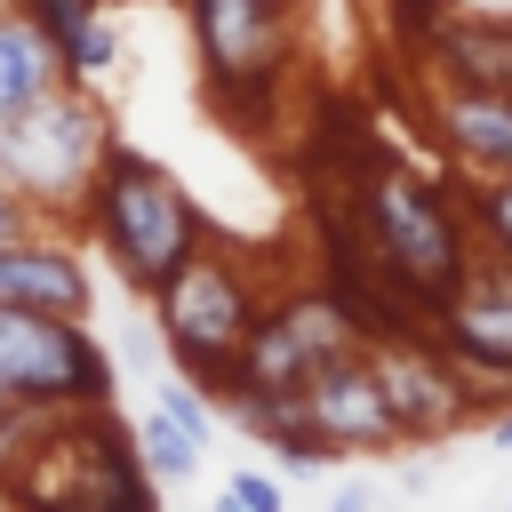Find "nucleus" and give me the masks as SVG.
<instances>
[{"instance_id":"obj_1","label":"nucleus","mask_w":512,"mask_h":512,"mask_svg":"<svg viewBox=\"0 0 512 512\" xmlns=\"http://www.w3.org/2000/svg\"><path fill=\"white\" fill-rule=\"evenodd\" d=\"M328 232L416 312L432 320L464 280H472V216L448 200V184H432L424 168H408L400 152H360L344 192L328 200Z\"/></svg>"},{"instance_id":"obj_2","label":"nucleus","mask_w":512,"mask_h":512,"mask_svg":"<svg viewBox=\"0 0 512 512\" xmlns=\"http://www.w3.org/2000/svg\"><path fill=\"white\" fill-rule=\"evenodd\" d=\"M80 232L96 240V256L120 272V288L152 296L200 240H208V208L184 192L176 168H160L136 144H112L88 200H80Z\"/></svg>"},{"instance_id":"obj_3","label":"nucleus","mask_w":512,"mask_h":512,"mask_svg":"<svg viewBox=\"0 0 512 512\" xmlns=\"http://www.w3.org/2000/svg\"><path fill=\"white\" fill-rule=\"evenodd\" d=\"M112 112L96 80H48L16 112H0V184L40 216V224H80V200L112 152Z\"/></svg>"},{"instance_id":"obj_4","label":"nucleus","mask_w":512,"mask_h":512,"mask_svg":"<svg viewBox=\"0 0 512 512\" xmlns=\"http://www.w3.org/2000/svg\"><path fill=\"white\" fill-rule=\"evenodd\" d=\"M144 304H152V328H160L168 368L192 376L216 408H232L240 400V344H248V328L264 312V288L248 280V264L208 232Z\"/></svg>"},{"instance_id":"obj_5","label":"nucleus","mask_w":512,"mask_h":512,"mask_svg":"<svg viewBox=\"0 0 512 512\" xmlns=\"http://www.w3.org/2000/svg\"><path fill=\"white\" fill-rule=\"evenodd\" d=\"M0 392L24 408H104L120 392V368L88 336V320L0 304Z\"/></svg>"},{"instance_id":"obj_6","label":"nucleus","mask_w":512,"mask_h":512,"mask_svg":"<svg viewBox=\"0 0 512 512\" xmlns=\"http://www.w3.org/2000/svg\"><path fill=\"white\" fill-rule=\"evenodd\" d=\"M296 0H184V24H192V48H200V72H208V96L240 120L264 112V96L288 80V56H296V24H288Z\"/></svg>"},{"instance_id":"obj_7","label":"nucleus","mask_w":512,"mask_h":512,"mask_svg":"<svg viewBox=\"0 0 512 512\" xmlns=\"http://www.w3.org/2000/svg\"><path fill=\"white\" fill-rule=\"evenodd\" d=\"M360 344L352 312L328 288H296V296H264L248 344H240V392H296L328 352Z\"/></svg>"},{"instance_id":"obj_8","label":"nucleus","mask_w":512,"mask_h":512,"mask_svg":"<svg viewBox=\"0 0 512 512\" xmlns=\"http://www.w3.org/2000/svg\"><path fill=\"white\" fill-rule=\"evenodd\" d=\"M368 352H376L384 400H392V416H400V440H448V432H464L472 416H488V408H480V384L432 344V328L384 336V344H368Z\"/></svg>"},{"instance_id":"obj_9","label":"nucleus","mask_w":512,"mask_h":512,"mask_svg":"<svg viewBox=\"0 0 512 512\" xmlns=\"http://www.w3.org/2000/svg\"><path fill=\"white\" fill-rule=\"evenodd\" d=\"M432 344L480 384V408L512 400V264H472V280L424 320Z\"/></svg>"},{"instance_id":"obj_10","label":"nucleus","mask_w":512,"mask_h":512,"mask_svg":"<svg viewBox=\"0 0 512 512\" xmlns=\"http://www.w3.org/2000/svg\"><path fill=\"white\" fill-rule=\"evenodd\" d=\"M296 400H304V416L320 424V440H328L336 456H384V448H408V440H400V416H392V400H384V376H376V352H368V344L328 352V360L296 384Z\"/></svg>"},{"instance_id":"obj_11","label":"nucleus","mask_w":512,"mask_h":512,"mask_svg":"<svg viewBox=\"0 0 512 512\" xmlns=\"http://www.w3.org/2000/svg\"><path fill=\"white\" fill-rule=\"evenodd\" d=\"M0 304H32V312L88 320V304H96L88 256H80L72 240H56L48 224H32V232H8V240H0Z\"/></svg>"},{"instance_id":"obj_12","label":"nucleus","mask_w":512,"mask_h":512,"mask_svg":"<svg viewBox=\"0 0 512 512\" xmlns=\"http://www.w3.org/2000/svg\"><path fill=\"white\" fill-rule=\"evenodd\" d=\"M416 48H424L432 80L512 96V8H448Z\"/></svg>"},{"instance_id":"obj_13","label":"nucleus","mask_w":512,"mask_h":512,"mask_svg":"<svg viewBox=\"0 0 512 512\" xmlns=\"http://www.w3.org/2000/svg\"><path fill=\"white\" fill-rule=\"evenodd\" d=\"M432 136H440V152H448L472 184L512 176V96L440 80V96H432Z\"/></svg>"},{"instance_id":"obj_14","label":"nucleus","mask_w":512,"mask_h":512,"mask_svg":"<svg viewBox=\"0 0 512 512\" xmlns=\"http://www.w3.org/2000/svg\"><path fill=\"white\" fill-rule=\"evenodd\" d=\"M224 416H232L264 456H280L288 472H320V464H336V448L320 440V424L304 416V400H296V392H240Z\"/></svg>"},{"instance_id":"obj_15","label":"nucleus","mask_w":512,"mask_h":512,"mask_svg":"<svg viewBox=\"0 0 512 512\" xmlns=\"http://www.w3.org/2000/svg\"><path fill=\"white\" fill-rule=\"evenodd\" d=\"M48 80H64L56 40H48L24 8H0V112H16L24 96H40Z\"/></svg>"},{"instance_id":"obj_16","label":"nucleus","mask_w":512,"mask_h":512,"mask_svg":"<svg viewBox=\"0 0 512 512\" xmlns=\"http://www.w3.org/2000/svg\"><path fill=\"white\" fill-rule=\"evenodd\" d=\"M128 432H136V456H144V472H152V480H192V472H200V456H208V440H192V432H184L176 416H160V408H144Z\"/></svg>"},{"instance_id":"obj_17","label":"nucleus","mask_w":512,"mask_h":512,"mask_svg":"<svg viewBox=\"0 0 512 512\" xmlns=\"http://www.w3.org/2000/svg\"><path fill=\"white\" fill-rule=\"evenodd\" d=\"M464 216H472V232L488 240V256H496V264H512V176H488V184H472Z\"/></svg>"},{"instance_id":"obj_18","label":"nucleus","mask_w":512,"mask_h":512,"mask_svg":"<svg viewBox=\"0 0 512 512\" xmlns=\"http://www.w3.org/2000/svg\"><path fill=\"white\" fill-rule=\"evenodd\" d=\"M56 56H64V72H72V80H104V72L120 64V32L96 16V24H80V32H72Z\"/></svg>"},{"instance_id":"obj_19","label":"nucleus","mask_w":512,"mask_h":512,"mask_svg":"<svg viewBox=\"0 0 512 512\" xmlns=\"http://www.w3.org/2000/svg\"><path fill=\"white\" fill-rule=\"evenodd\" d=\"M8 8H24V16L56 40V48H64L80 24H96V16H104V0H8Z\"/></svg>"},{"instance_id":"obj_20","label":"nucleus","mask_w":512,"mask_h":512,"mask_svg":"<svg viewBox=\"0 0 512 512\" xmlns=\"http://www.w3.org/2000/svg\"><path fill=\"white\" fill-rule=\"evenodd\" d=\"M224 504H240V512H280L288 488H280L272 472H232V480H224Z\"/></svg>"},{"instance_id":"obj_21","label":"nucleus","mask_w":512,"mask_h":512,"mask_svg":"<svg viewBox=\"0 0 512 512\" xmlns=\"http://www.w3.org/2000/svg\"><path fill=\"white\" fill-rule=\"evenodd\" d=\"M392 8L408 16V32H416V40H424V32H432V24L448 16V0H392Z\"/></svg>"},{"instance_id":"obj_22","label":"nucleus","mask_w":512,"mask_h":512,"mask_svg":"<svg viewBox=\"0 0 512 512\" xmlns=\"http://www.w3.org/2000/svg\"><path fill=\"white\" fill-rule=\"evenodd\" d=\"M32 224H40V216H32V208H24V200L0 184V240H8V232H32Z\"/></svg>"},{"instance_id":"obj_23","label":"nucleus","mask_w":512,"mask_h":512,"mask_svg":"<svg viewBox=\"0 0 512 512\" xmlns=\"http://www.w3.org/2000/svg\"><path fill=\"white\" fill-rule=\"evenodd\" d=\"M376 496H384L376 480H336V504H376Z\"/></svg>"},{"instance_id":"obj_24","label":"nucleus","mask_w":512,"mask_h":512,"mask_svg":"<svg viewBox=\"0 0 512 512\" xmlns=\"http://www.w3.org/2000/svg\"><path fill=\"white\" fill-rule=\"evenodd\" d=\"M496 440H504V448H512V408H504V416H496Z\"/></svg>"},{"instance_id":"obj_25","label":"nucleus","mask_w":512,"mask_h":512,"mask_svg":"<svg viewBox=\"0 0 512 512\" xmlns=\"http://www.w3.org/2000/svg\"><path fill=\"white\" fill-rule=\"evenodd\" d=\"M8 408H16V400H8V392H0V416H8Z\"/></svg>"},{"instance_id":"obj_26","label":"nucleus","mask_w":512,"mask_h":512,"mask_svg":"<svg viewBox=\"0 0 512 512\" xmlns=\"http://www.w3.org/2000/svg\"><path fill=\"white\" fill-rule=\"evenodd\" d=\"M0 504H8V488H0Z\"/></svg>"},{"instance_id":"obj_27","label":"nucleus","mask_w":512,"mask_h":512,"mask_svg":"<svg viewBox=\"0 0 512 512\" xmlns=\"http://www.w3.org/2000/svg\"><path fill=\"white\" fill-rule=\"evenodd\" d=\"M0 8H8V0H0Z\"/></svg>"}]
</instances>
